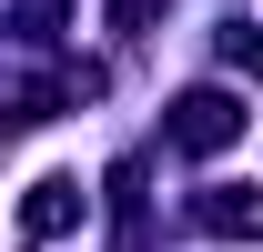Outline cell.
Here are the masks:
<instances>
[{
	"label": "cell",
	"instance_id": "4",
	"mask_svg": "<svg viewBox=\"0 0 263 252\" xmlns=\"http://www.w3.org/2000/svg\"><path fill=\"white\" fill-rule=\"evenodd\" d=\"M223 61H233V71H253V81H263V31H223Z\"/></svg>",
	"mask_w": 263,
	"mask_h": 252
},
{
	"label": "cell",
	"instance_id": "3",
	"mask_svg": "<svg viewBox=\"0 0 263 252\" xmlns=\"http://www.w3.org/2000/svg\"><path fill=\"white\" fill-rule=\"evenodd\" d=\"M193 222L213 232V242H253V232H263V192H233V182H213V192L193 202Z\"/></svg>",
	"mask_w": 263,
	"mask_h": 252
},
{
	"label": "cell",
	"instance_id": "2",
	"mask_svg": "<svg viewBox=\"0 0 263 252\" xmlns=\"http://www.w3.org/2000/svg\"><path fill=\"white\" fill-rule=\"evenodd\" d=\"M81 212H91V192L71 182V172H51V182H31V192H21V232H31V242L81 232Z\"/></svg>",
	"mask_w": 263,
	"mask_h": 252
},
{
	"label": "cell",
	"instance_id": "1",
	"mask_svg": "<svg viewBox=\"0 0 263 252\" xmlns=\"http://www.w3.org/2000/svg\"><path fill=\"white\" fill-rule=\"evenodd\" d=\"M233 131H243V101L233 91H182L172 101V141H182V152H223Z\"/></svg>",
	"mask_w": 263,
	"mask_h": 252
},
{
	"label": "cell",
	"instance_id": "5",
	"mask_svg": "<svg viewBox=\"0 0 263 252\" xmlns=\"http://www.w3.org/2000/svg\"><path fill=\"white\" fill-rule=\"evenodd\" d=\"M152 10H162V0H111V20H122V31H132V40L152 31Z\"/></svg>",
	"mask_w": 263,
	"mask_h": 252
}]
</instances>
